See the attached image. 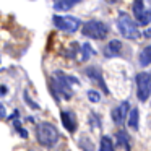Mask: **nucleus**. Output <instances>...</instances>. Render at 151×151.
<instances>
[{
    "instance_id": "f257e3e1",
    "label": "nucleus",
    "mask_w": 151,
    "mask_h": 151,
    "mask_svg": "<svg viewBox=\"0 0 151 151\" xmlns=\"http://www.w3.org/2000/svg\"><path fill=\"white\" fill-rule=\"evenodd\" d=\"M78 78L72 75H65L62 72H55L50 78V85H52V89L55 91V96H62L65 99H70L73 94V86H78Z\"/></svg>"
},
{
    "instance_id": "f03ea898",
    "label": "nucleus",
    "mask_w": 151,
    "mask_h": 151,
    "mask_svg": "<svg viewBox=\"0 0 151 151\" xmlns=\"http://www.w3.org/2000/svg\"><path fill=\"white\" fill-rule=\"evenodd\" d=\"M36 137H37L39 145H42L46 148H50L59 141V130L50 122H41L36 127Z\"/></svg>"
},
{
    "instance_id": "7ed1b4c3",
    "label": "nucleus",
    "mask_w": 151,
    "mask_h": 151,
    "mask_svg": "<svg viewBox=\"0 0 151 151\" xmlns=\"http://www.w3.org/2000/svg\"><path fill=\"white\" fill-rule=\"evenodd\" d=\"M137 21L132 20L130 15H127L125 12L119 13L117 17V29L120 33V36H124L125 39H138L140 37V31H138Z\"/></svg>"
},
{
    "instance_id": "20e7f679",
    "label": "nucleus",
    "mask_w": 151,
    "mask_h": 151,
    "mask_svg": "<svg viewBox=\"0 0 151 151\" xmlns=\"http://www.w3.org/2000/svg\"><path fill=\"white\" fill-rule=\"evenodd\" d=\"M81 34L89 39H96V41H102L107 37L109 34V26L106 23L99 20H89L86 23H83L81 26Z\"/></svg>"
},
{
    "instance_id": "39448f33",
    "label": "nucleus",
    "mask_w": 151,
    "mask_h": 151,
    "mask_svg": "<svg viewBox=\"0 0 151 151\" xmlns=\"http://www.w3.org/2000/svg\"><path fill=\"white\" fill-rule=\"evenodd\" d=\"M137 83V98L138 101L146 102L151 96V75L148 72H141L135 76Z\"/></svg>"
},
{
    "instance_id": "423d86ee",
    "label": "nucleus",
    "mask_w": 151,
    "mask_h": 151,
    "mask_svg": "<svg viewBox=\"0 0 151 151\" xmlns=\"http://www.w3.org/2000/svg\"><path fill=\"white\" fill-rule=\"evenodd\" d=\"M52 21L57 29L65 31V33H75L81 26V21L75 17H70V15H55L52 18Z\"/></svg>"
},
{
    "instance_id": "0eeeda50",
    "label": "nucleus",
    "mask_w": 151,
    "mask_h": 151,
    "mask_svg": "<svg viewBox=\"0 0 151 151\" xmlns=\"http://www.w3.org/2000/svg\"><path fill=\"white\" fill-rule=\"evenodd\" d=\"M132 12H133V18L140 26H146L151 23V13L146 10L145 0H133L132 4Z\"/></svg>"
},
{
    "instance_id": "6e6552de",
    "label": "nucleus",
    "mask_w": 151,
    "mask_h": 151,
    "mask_svg": "<svg viewBox=\"0 0 151 151\" xmlns=\"http://www.w3.org/2000/svg\"><path fill=\"white\" fill-rule=\"evenodd\" d=\"M130 111H132L130 102H128V101H124L122 104H119L117 107L112 109V112H111L112 122H114L115 125H119V127H122V125L125 124V120L128 119V114H130Z\"/></svg>"
},
{
    "instance_id": "1a4fd4ad",
    "label": "nucleus",
    "mask_w": 151,
    "mask_h": 151,
    "mask_svg": "<svg viewBox=\"0 0 151 151\" xmlns=\"http://www.w3.org/2000/svg\"><path fill=\"white\" fill-rule=\"evenodd\" d=\"M85 75L88 76L94 85H98L104 93H109L107 85H106V81H104V76H102L101 70H99L98 67H88V68H85Z\"/></svg>"
},
{
    "instance_id": "9d476101",
    "label": "nucleus",
    "mask_w": 151,
    "mask_h": 151,
    "mask_svg": "<svg viewBox=\"0 0 151 151\" xmlns=\"http://www.w3.org/2000/svg\"><path fill=\"white\" fill-rule=\"evenodd\" d=\"M60 120L62 125L65 127V130L68 133H75L76 127H78V120H76V115L72 111H62L60 112Z\"/></svg>"
},
{
    "instance_id": "9b49d317",
    "label": "nucleus",
    "mask_w": 151,
    "mask_h": 151,
    "mask_svg": "<svg viewBox=\"0 0 151 151\" xmlns=\"http://www.w3.org/2000/svg\"><path fill=\"white\" fill-rule=\"evenodd\" d=\"M122 52V42L119 39H112L107 42V46L104 47V55L106 57H117Z\"/></svg>"
},
{
    "instance_id": "f8f14e48",
    "label": "nucleus",
    "mask_w": 151,
    "mask_h": 151,
    "mask_svg": "<svg viewBox=\"0 0 151 151\" xmlns=\"http://www.w3.org/2000/svg\"><path fill=\"white\" fill-rule=\"evenodd\" d=\"M115 138H117V145L125 151H130L132 146H130V137L125 130H117L115 132Z\"/></svg>"
},
{
    "instance_id": "ddd939ff",
    "label": "nucleus",
    "mask_w": 151,
    "mask_h": 151,
    "mask_svg": "<svg viewBox=\"0 0 151 151\" xmlns=\"http://www.w3.org/2000/svg\"><path fill=\"white\" fill-rule=\"evenodd\" d=\"M127 124L133 132L138 130V127H140V111L137 107H132L130 114H128V119H127Z\"/></svg>"
},
{
    "instance_id": "4468645a",
    "label": "nucleus",
    "mask_w": 151,
    "mask_h": 151,
    "mask_svg": "<svg viewBox=\"0 0 151 151\" xmlns=\"http://www.w3.org/2000/svg\"><path fill=\"white\" fill-rule=\"evenodd\" d=\"M80 2H83V0H54V8L59 12H67Z\"/></svg>"
},
{
    "instance_id": "2eb2a0df",
    "label": "nucleus",
    "mask_w": 151,
    "mask_h": 151,
    "mask_svg": "<svg viewBox=\"0 0 151 151\" xmlns=\"http://www.w3.org/2000/svg\"><path fill=\"white\" fill-rule=\"evenodd\" d=\"M138 63H140L141 67L151 65V44H148V46L140 52V55H138Z\"/></svg>"
},
{
    "instance_id": "dca6fc26",
    "label": "nucleus",
    "mask_w": 151,
    "mask_h": 151,
    "mask_svg": "<svg viewBox=\"0 0 151 151\" xmlns=\"http://www.w3.org/2000/svg\"><path fill=\"white\" fill-rule=\"evenodd\" d=\"M99 151H115L114 141H112L111 137L104 135V137L101 138V143H99Z\"/></svg>"
},
{
    "instance_id": "f3484780",
    "label": "nucleus",
    "mask_w": 151,
    "mask_h": 151,
    "mask_svg": "<svg viewBox=\"0 0 151 151\" xmlns=\"http://www.w3.org/2000/svg\"><path fill=\"white\" fill-rule=\"evenodd\" d=\"M80 50H81V60H88L89 57L94 54V50L91 49V46H89V44H83Z\"/></svg>"
},
{
    "instance_id": "a211bd4d",
    "label": "nucleus",
    "mask_w": 151,
    "mask_h": 151,
    "mask_svg": "<svg viewBox=\"0 0 151 151\" xmlns=\"http://www.w3.org/2000/svg\"><path fill=\"white\" fill-rule=\"evenodd\" d=\"M86 96H88V99L91 102H99L101 101V93H99L98 89H89V91L86 93Z\"/></svg>"
},
{
    "instance_id": "6ab92c4d",
    "label": "nucleus",
    "mask_w": 151,
    "mask_h": 151,
    "mask_svg": "<svg viewBox=\"0 0 151 151\" xmlns=\"http://www.w3.org/2000/svg\"><path fill=\"white\" fill-rule=\"evenodd\" d=\"M4 115H5V107L0 104V117H4Z\"/></svg>"
},
{
    "instance_id": "aec40b11",
    "label": "nucleus",
    "mask_w": 151,
    "mask_h": 151,
    "mask_svg": "<svg viewBox=\"0 0 151 151\" xmlns=\"http://www.w3.org/2000/svg\"><path fill=\"white\" fill-rule=\"evenodd\" d=\"M106 2H109V4H115L117 0H106Z\"/></svg>"
},
{
    "instance_id": "412c9836",
    "label": "nucleus",
    "mask_w": 151,
    "mask_h": 151,
    "mask_svg": "<svg viewBox=\"0 0 151 151\" xmlns=\"http://www.w3.org/2000/svg\"><path fill=\"white\" fill-rule=\"evenodd\" d=\"M148 4H150V13H151V0H148Z\"/></svg>"
}]
</instances>
